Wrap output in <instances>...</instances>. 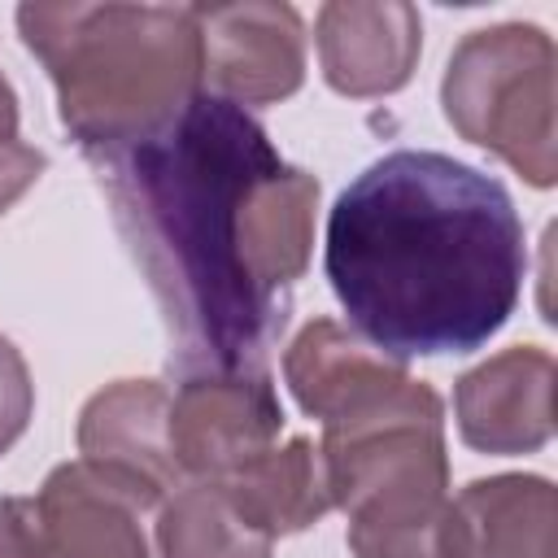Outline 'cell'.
Segmentation results:
<instances>
[{"mask_svg": "<svg viewBox=\"0 0 558 558\" xmlns=\"http://www.w3.org/2000/svg\"><path fill=\"white\" fill-rule=\"evenodd\" d=\"M96 161L183 362L262 371L314 253L318 179L288 166L248 109L205 92Z\"/></svg>", "mask_w": 558, "mask_h": 558, "instance_id": "cell-1", "label": "cell"}, {"mask_svg": "<svg viewBox=\"0 0 558 558\" xmlns=\"http://www.w3.org/2000/svg\"><path fill=\"white\" fill-rule=\"evenodd\" d=\"M554 74L558 48L541 26L497 22L462 35L440 78L449 126L541 192L558 183Z\"/></svg>", "mask_w": 558, "mask_h": 558, "instance_id": "cell-5", "label": "cell"}, {"mask_svg": "<svg viewBox=\"0 0 558 558\" xmlns=\"http://www.w3.org/2000/svg\"><path fill=\"white\" fill-rule=\"evenodd\" d=\"M283 379L296 405L323 427H349L384 414L418 388L405 362L379 353L336 318H310L292 336L283 353Z\"/></svg>", "mask_w": 558, "mask_h": 558, "instance_id": "cell-9", "label": "cell"}, {"mask_svg": "<svg viewBox=\"0 0 558 558\" xmlns=\"http://www.w3.org/2000/svg\"><path fill=\"white\" fill-rule=\"evenodd\" d=\"M17 31L87 157L157 135L205 83L192 4H17Z\"/></svg>", "mask_w": 558, "mask_h": 558, "instance_id": "cell-3", "label": "cell"}, {"mask_svg": "<svg viewBox=\"0 0 558 558\" xmlns=\"http://www.w3.org/2000/svg\"><path fill=\"white\" fill-rule=\"evenodd\" d=\"M283 405L266 371H192L170 397V449L183 475L222 484L279 445Z\"/></svg>", "mask_w": 558, "mask_h": 558, "instance_id": "cell-7", "label": "cell"}, {"mask_svg": "<svg viewBox=\"0 0 558 558\" xmlns=\"http://www.w3.org/2000/svg\"><path fill=\"white\" fill-rule=\"evenodd\" d=\"M17 92L9 87V78L0 74V144H13L17 140Z\"/></svg>", "mask_w": 558, "mask_h": 558, "instance_id": "cell-18", "label": "cell"}, {"mask_svg": "<svg viewBox=\"0 0 558 558\" xmlns=\"http://www.w3.org/2000/svg\"><path fill=\"white\" fill-rule=\"evenodd\" d=\"M331 506L349 514L353 558H462L449 497L445 401L432 384L318 440Z\"/></svg>", "mask_w": 558, "mask_h": 558, "instance_id": "cell-4", "label": "cell"}, {"mask_svg": "<svg viewBox=\"0 0 558 558\" xmlns=\"http://www.w3.org/2000/svg\"><path fill=\"white\" fill-rule=\"evenodd\" d=\"M205 83L231 105H279L305 83V22L292 4H192Z\"/></svg>", "mask_w": 558, "mask_h": 558, "instance_id": "cell-8", "label": "cell"}, {"mask_svg": "<svg viewBox=\"0 0 558 558\" xmlns=\"http://www.w3.org/2000/svg\"><path fill=\"white\" fill-rule=\"evenodd\" d=\"M35 414L31 366L9 336H0V453H9Z\"/></svg>", "mask_w": 558, "mask_h": 558, "instance_id": "cell-16", "label": "cell"}, {"mask_svg": "<svg viewBox=\"0 0 558 558\" xmlns=\"http://www.w3.org/2000/svg\"><path fill=\"white\" fill-rule=\"evenodd\" d=\"M453 510L462 558H558V488L545 475L471 480Z\"/></svg>", "mask_w": 558, "mask_h": 558, "instance_id": "cell-13", "label": "cell"}, {"mask_svg": "<svg viewBox=\"0 0 558 558\" xmlns=\"http://www.w3.org/2000/svg\"><path fill=\"white\" fill-rule=\"evenodd\" d=\"M270 536L248 527L227 493L209 480L179 484L157 514L161 558H270Z\"/></svg>", "mask_w": 558, "mask_h": 558, "instance_id": "cell-15", "label": "cell"}, {"mask_svg": "<svg viewBox=\"0 0 558 558\" xmlns=\"http://www.w3.org/2000/svg\"><path fill=\"white\" fill-rule=\"evenodd\" d=\"M323 266L366 344L397 362L440 357L506 327L527 279V240L493 174L397 148L336 196Z\"/></svg>", "mask_w": 558, "mask_h": 558, "instance_id": "cell-2", "label": "cell"}, {"mask_svg": "<svg viewBox=\"0 0 558 558\" xmlns=\"http://www.w3.org/2000/svg\"><path fill=\"white\" fill-rule=\"evenodd\" d=\"M554 357L541 344H510L453 384L462 445L497 458L536 453L554 436Z\"/></svg>", "mask_w": 558, "mask_h": 558, "instance_id": "cell-11", "label": "cell"}, {"mask_svg": "<svg viewBox=\"0 0 558 558\" xmlns=\"http://www.w3.org/2000/svg\"><path fill=\"white\" fill-rule=\"evenodd\" d=\"M314 44L331 92L392 96L414 78L423 17L405 0H331L314 17Z\"/></svg>", "mask_w": 558, "mask_h": 558, "instance_id": "cell-12", "label": "cell"}, {"mask_svg": "<svg viewBox=\"0 0 558 558\" xmlns=\"http://www.w3.org/2000/svg\"><path fill=\"white\" fill-rule=\"evenodd\" d=\"M218 488L240 510V519L270 541L305 532L331 510L327 466L310 436H292L288 445L266 449L262 458L227 475Z\"/></svg>", "mask_w": 558, "mask_h": 558, "instance_id": "cell-14", "label": "cell"}, {"mask_svg": "<svg viewBox=\"0 0 558 558\" xmlns=\"http://www.w3.org/2000/svg\"><path fill=\"white\" fill-rule=\"evenodd\" d=\"M48 157L35 148V144H0V214H9V205H17L44 174Z\"/></svg>", "mask_w": 558, "mask_h": 558, "instance_id": "cell-17", "label": "cell"}, {"mask_svg": "<svg viewBox=\"0 0 558 558\" xmlns=\"http://www.w3.org/2000/svg\"><path fill=\"white\" fill-rule=\"evenodd\" d=\"M140 514L109 475L61 462L35 497L0 501V558H148Z\"/></svg>", "mask_w": 558, "mask_h": 558, "instance_id": "cell-6", "label": "cell"}, {"mask_svg": "<svg viewBox=\"0 0 558 558\" xmlns=\"http://www.w3.org/2000/svg\"><path fill=\"white\" fill-rule=\"evenodd\" d=\"M78 453L109 475L140 510L161 506L183 471L170 449V392L157 379H113L78 410Z\"/></svg>", "mask_w": 558, "mask_h": 558, "instance_id": "cell-10", "label": "cell"}]
</instances>
